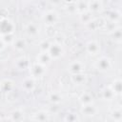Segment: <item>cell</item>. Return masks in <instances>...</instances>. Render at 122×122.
Masks as SVG:
<instances>
[{
	"label": "cell",
	"mask_w": 122,
	"mask_h": 122,
	"mask_svg": "<svg viewBox=\"0 0 122 122\" xmlns=\"http://www.w3.org/2000/svg\"><path fill=\"white\" fill-rule=\"evenodd\" d=\"M112 119H113V120H115V121H120L121 118H122L121 110H120V109H115V110L112 112Z\"/></svg>",
	"instance_id": "obj_29"
},
{
	"label": "cell",
	"mask_w": 122,
	"mask_h": 122,
	"mask_svg": "<svg viewBox=\"0 0 122 122\" xmlns=\"http://www.w3.org/2000/svg\"><path fill=\"white\" fill-rule=\"evenodd\" d=\"M12 45H13V48L16 51H23L26 48L27 42H26V40L24 38H15L13 40V42H12Z\"/></svg>",
	"instance_id": "obj_17"
},
{
	"label": "cell",
	"mask_w": 122,
	"mask_h": 122,
	"mask_svg": "<svg viewBox=\"0 0 122 122\" xmlns=\"http://www.w3.org/2000/svg\"><path fill=\"white\" fill-rule=\"evenodd\" d=\"M115 93H114V92L111 89V87L109 86V87H106V88H104L103 90H102V97H103V99H105V100H112L114 97H115Z\"/></svg>",
	"instance_id": "obj_18"
},
{
	"label": "cell",
	"mask_w": 122,
	"mask_h": 122,
	"mask_svg": "<svg viewBox=\"0 0 122 122\" xmlns=\"http://www.w3.org/2000/svg\"><path fill=\"white\" fill-rule=\"evenodd\" d=\"M29 71H30V76L33 77L34 79H37L45 75L47 71V67L44 65H41L38 62H34V63H30L29 67Z\"/></svg>",
	"instance_id": "obj_2"
},
{
	"label": "cell",
	"mask_w": 122,
	"mask_h": 122,
	"mask_svg": "<svg viewBox=\"0 0 122 122\" xmlns=\"http://www.w3.org/2000/svg\"><path fill=\"white\" fill-rule=\"evenodd\" d=\"M39 26L33 22H30L25 26V31L29 36H36L39 33Z\"/></svg>",
	"instance_id": "obj_11"
},
{
	"label": "cell",
	"mask_w": 122,
	"mask_h": 122,
	"mask_svg": "<svg viewBox=\"0 0 122 122\" xmlns=\"http://www.w3.org/2000/svg\"><path fill=\"white\" fill-rule=\"evenodd\" d=\"M71 81L74 85H83L87 81V75L84 72L80 73H75V74H71Z\"/></svg>",
	"instance_id": "obj_12"
},
{
	"label": "cell",
	"mask_w": 122,
	"mask_h": 122,
	"mask_svg": "<svg viewBox=\"0 0 122 122\" xmlns=\"http://www.w3.org/2000/svg\"><path fill=\"white\" fill-rule=\"evenodd\" d=\"M14 89V82L11 79L6 78L0 81V91L2 92H10Z\"/></svg>",
	"instance_id": "obj_10"
},
{
	"label": "cell",
	"mask_w": 122,
	"mask_h": 122,
	"mask_svg": "<svg viewBox=\"0 0 122 122\" xmlns=\"http://www.w3.org/2000/svg\"><path fill=\"white\" fill-rule=\"evenodd\" d=\"M51 43L49 40H43L40 44H39V49H40V51H49L50 49V46H51Z\"/></svg>",
	"instance_id": "obj_28"
},
{
	"label": "cell",
	"mask_w": 122,
	"mask_h": 122,
	"mask_svg": "<svg viewBox=\"0 0 122 122\" xmlns=\"http://www.w3.org/2000/svg\"><path fill=\"white\" fill-rule=\"evenodd\" d=\"M79 19L82 23L84 24H87L88 22H90L92 19V13L90 12L89 10L85 11V12H82L79 14Z\"/></svg>",
	"instance_id": "obj_25"
},
{
	"label": "cell",
	"mask_w": 122,
	"mask_h": 122,
	"mask_svg": "<svg viewBox=\"0 0 122 122\" xmlns=\"http://www.w3.org/2000/svg\"><path fill=\"white\" fill-rule=\"evenodd\" d=\"M81 112H82L84 115L92 116V115L96 114L97 109H96V107H95L92 103H90V104L83 105V107H82V109H81Z\"/></svg>",
	"instance_id": "obj_13"
},
{
	"label": "cell",
	"mask_w": 122,
	"mask_h": 122,
	"mask_svg": "<svg viewBox=\"0 0 122 122\" xmlns=\"http://www.w3.org/2000/svg\"><path fill=\"white\" fill-rule=\"evenodd\" d=\"M111 34L113 36L114 41L120 43V41H121V36H122V34H121V29H120V28H114V29H112V31H111Z\"/></svg>",
	"instance_id": "obj_26"
},
{
	"label": "cell",
	"mask_w": 122,
	"mask_h": 122,
	"mask_svg": "<svg viewBox=\"0 0 122 122\" xmlns=\"http://www.w3.org/2000/svg\"><path fill=\"white\" fill-rule=\"evenodd\" d=\"M24 1H31V0H24Z\"/></svg>",
	"instance_id": "obj_33"
},
{
	"label": "cell",
	"mask_w": 122,
	"mask_h": 122,
	"mask_svg": "<svg viewBox=\"0 0 122 122\" xmlns=\"http://www.w3.org/2000/svg\"><path fill=\"white\" fill-rule=\"evenodd\" d=\"M85 64L79 60H74L71 61V63L68 64L67 66V71L71 74H75V73H80L85 71Z\"/></svg>",
	"instance_id": "obj_5"
},
{
	"label": "cell",
	"mask_w": 122,
	"mask_h": 122,
	"mask_svg": "<svg viewBox=\"0 0 122 122\" xmlns=\"http://www.w3.org/2000/svg\"><path fill=\"white\" fill-rule=\"evenodd\" d=\"M106 17L108 18V20L110 22L114 23L116 21H119V19H120V12L119 11H116V10H110L107 13Z\"/></svg>",
	"instance_id": "obj_23"
},
{
	"label": "cell",
	"mask_w": 122,
	"mask_h": 122,
	"mask_svg": "<svg viewBox=\"0 0 122 122\" xmlns=\"http://www.w3.org/2000/svg\"><path fill=\"white\" fill-rule=\"evenodd\" d=\"M63 99V96L58 92H52L48 95V100L53 104H59Z\"/></svg>",
	"instance_id": "obj_16"
},
{
	"label": "cell",
	"mask_w": 122,
	"mask_h": 122,
	"mask_svg": "<svg viewBox=\"0 0 122 122\" xmlns=\"http://www.w3.org/2000/svg\"><path fill=\"white\" fill-rule=\"evenodd\" d=\"M15 30L14 23L8 17L2 16L0 18V36L7 34H13Z\"/></svg>",
	"instance_id": "obj_1"
},
{
	"label": "cell",
	"mask_w": 122,
	"mask_h": 122,
	"mask_svg": "<svg viewBox=\"0 0 122 122\" xmlns=\"http://www.w3.org/2000/svg\"><path fill=\"white\" fill-rule=\"evenodd\" d=\"M42 20L47 26H53L59 20V15L55 10H47L42 15Z\"/></svg>",
	"instance_id": "obj_4"
},
{
	"label": "cell",
	"mask_w": 122,
	"mask_h": 122,
	"mask_svg": "<svg viewBox=\"0 0 122 122\" xmlns=\"http://www.w3.org/2000/svg\"><path fill=\"white\" fill-rule=\"evenodd\" d=\"M111 87V89L114 92V93L116 94V95H119L120 93H121V90H122V84H121V80L119 79V78H117V79H115L112 83V85L110 86Z\"/></svg>",
	"instance_id": "obj_22"
},
{
	"label": "cell",
	"mask_w": 122,
	"mask_h": 122,
	"mask_svg": "<svg viewBox=\"0 0 122 122\" xmlns=\"http://www.w3.org/2000/svg\"><path fill=\"white\" fill-rule=\"evenodd\" d=\"M51 60V58L47 51H40L38 53V55L36 56V62H38L41 65H44L46 67L50 64Z\"/></svg>",
	"instance_id": "obj_14"
},
{
	"label": "cell",
	"mask_w": 122,
	"mask_h": 122,
	"mask_svg": "<svg viewBox=\"0 0 122 122\" xmlns=\"http://www.w3.org/2000/svg\"><path fill=\"white\" fill-rule=\"evenodd\" d=\"M103 9L101 0H90L88 1V10L92 13L98 12Z\"/></svg>",
	"instance_id": "obj_9"
},
{
	"label": "cell",
	"mask_w": 122,
	"mask_h": 122,
	"mask_svg": "<svg viewBox=\"0 0 122 122\" xmlns=\"http://www.w3.org/2000/svg\"><path fill=\"white\" fill-rule=\"evenodd\" d=\"M48 53L50 54L51 60L52 59H59L64 54V48L60 43L51 42L50 49L48 51Z\"/></svg>",
	"instance_id": "obj_3"
},
{
	"label": "cell",
	"mask_w": 122,
	"mask_h": 122,
	"mask_svg": "<svg viewBox=\"0 0 122 122\" xmlns=\"http://www.w3.org/2000/svg\"><path fill=\"white\" fill-rule=\"evenodd\" d=\"M24 118V112L21 109H16L12 111L10 114V119L13 121H19Z\"/></svg>",
	"instance_id": "obj_19"
},
{
	"label": "cell",
	"mask_w": 122,
	"mask_h": 122,
	"mask_svg": "<svg viewBox=\"0 0 122 122\" xmlns=\"http://www.w3.org/2000/svg\"><path fill=\"white\" fill-rule=\"evenodd\" d=\"M52 4H55V5H57V4H59L60 2H61V0H50Z\"/></svg>",
	"instance_id": "obj_32"
},
{
	"label": "cell",
	"mask_w": 122,
	"mask_h": 122,
	"mask_svg": "<svg viewBox=\"0 0 122 122\" xmlns=\"http://www.w3.org/2000/svg\"><path fill=\"white\" fill-rule=\"evenodd\" d=\"M75 10L79 14L87 11L88 10V1H84V0L77 1V3L75 4Z\"/></svg>",
	"instance_id": "obj_21"
},
{
	"label": "cell",
	"mask_w": 122,
	"mask_h": 122,
	"mask_svg": "<svg viewBox=\"0 0 122 122\" xmlns=\"http://www.w3.org/2000/svg\"><path fill=\"white\" fill-rule=\"evenodd\" d=\"M79 101L82 105H86V104H90L92 103L93 101V97L90 92H83L80 96H79Z\"/></svg>",
	"instance_id": "obj_20"
},
{
	"label": "cell",
	"mask_w": 122,
	"mask_h": 122,
	"mask_svg": "<svg viewBox=\"0 0 122 122\" xmlns=\"http://www.w3.org/2000/svg\"><path fill=\"white\" fill-rule=\"evenodd\" d=\"M86 51L91 55H96L100 52V44L96 40L89 41L85 46Z\"/></svg>",
	"instance_id": "obj_7"
},
{
	"label": "cell",
	"mask_w": 122,
	"mask_h": 122,
	"mask_svg": "<svg viewBox=\"0 0 122 122\" xmlns=\"http://www.w3.org/2000/svg\"><path fill=\"white\" fill-rule=\"evenodd\" d=\"M98 19H92L90 22H88L87 24H86V26H87V28L89 29V30H97L100 26H101V24H98Z\"/></svg>",
	"instance_id": "obj_27"
},
{
	"label": "cell",
	"mask_w": 122,
	"mask_h": 122,
	"mask_svg": "<svg viewBox=\"0 0 122 122\" xmlns=\"http://www.w3.org/2000/svg\"><path fill=\"white\" fill-rule=\"evenodd\" d=\"M5 42H4V40L2 39V37L0 36V51H2V50H4V48H5Z\"/></svg>",
	"instance_id": "obj_31"
},
{
	"label": "cell",
	"mask_w": 122,
	"mask_h": 122,
	"mask_svg": "<svg viewBox=\"0 0 122 122\" xmlns=\"http://www.w3.org/2000/svg\"><path fill=\"white\" fill-rule=\"evenodd\" d=\"M65 119H66V120H69V121H74V120H78L79 118L76 116V114H72V113H71V114H68L67 117H66Z\"/></svg>",
	"instance_id": "obj_30"
},
{
	"label": "cell",
	"mask_w": 122,
	"mask_h": 122,
	"mask_svg": "<svg viewBox=\"0 0 122 122\" xmlns=\"http://www.w3.org/2000/svg\"><path fill=\"white\" fill-rule=\"evenodd\" d=\"M30 65V62L29 61V59L25 56L19 57L16 61H15V66L18 70H25V69H29Z\"/></svg>",
	"instance_id": "obj_15"
},
{
	"label": "cell",
	"mask_w": 122,
	"mask_h": 122,
	"mask_svg": "<svg viewBox=\"0 0 122 122\" xmlns=\"http://www.w3.org/2000/svg\"><path fill=\"white\" fill-rule=\"evenodd\" d=\"M35 80H36V79H34V78L31 77V76L25 78V79L22 81V84H21L22 89H23L26 92H32V91L35 89Z\"/></svg>",
	"instance_id": "obj_8"
},
{
	"label": "cell",
	"mask_w": 122,
	"mask_h": 122,
	"mask_svg": "<svg viewBox=\"0 0 122 122\" xmlns=\"http://www.w3.org/2000/svg\"><path fill=\"white\" fill-rule=\"evenodd\" d=\"M33 120H38V121H45V120H49L50 116L49 113L45 111H39L38 112H36L32 118Z\"/></svg>",
	"instance_id": "obj_24"
},
{
	"label": "cell",
	"mask_w": 122,
	"mask_h": 122,
	"mask_svg": "<svg viewBox=\"0 0 122 122\" xmlns=\"http://www.w3.org/2000/svg\"><path fill=\"white\" fill-rule=\"evenodd\" d=\"M95 68L98 70V71H107L109 70H111L112 68V61L109 57L107 56H101L99 57L96 61H95V64H94Z\"/></svg>",
	"instance_id": "obj_6"
}]
</instances>
